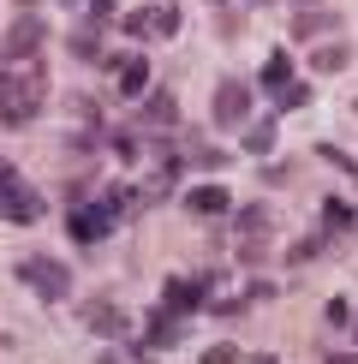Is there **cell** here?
Here are the masks:
<instances>
[{"mask_svg": "<svg viewBox=\"0 0 358 364\" xmlns=\"http://www.w3.org/2000/svg\"><path fill=\"white\" fill-rule=\"evenodd\" d=\"M42 102H48V84H42V66L24 72V78H6L0 84V119L6 126H24V119L42 114Z\"/></svg>", "mask_w": 358, "mask_h": 364, "instance_id": "1", "label": "cell"}, {"mask_svg": "<svg viewBox=\"0 0 358 364\" xmlns=\"http://www.w3.org/2000/svg\"><path fill=\"white\" fill-rule=\"evenodd\" d=\"M18 281H24L36 299H48V305L72 299V269L60 263V257H42V251H36V257H24V263H18Z\"/></svg>", "mask_w": 358, "mask_h": 364, "instance_id": "2", "label": "cell"}, {"mask_svg": "<svg viewBox=\"0 0 358 364\" xmlns=\"http://www.w3.org/2000/svg\"><path fill=\"white\" fill-rule=\"evenodd\" d=\"M0 215L18 221V227H36V221H42V191H36V186H24L12 168L0 173Z\"/></svg>", "mask_w": 358, "mask_h": 364, "instance_id": "3", "label": "cell"}, {"mask_svg": "<svg viewBox=\"0 0 358 364\" xmlns=\"http://www.w3.org/2000/svg\"><path fill=\"white\" fill-rule=\"evenodd\" d=\"M233 233H239V257L245 263H263L268 257V203H245L233 215Z\"/></svg>", "mask_w": 358, "mask_h": 364, "instance_id": "4", "label": "cell"}, {"mask_svg": "<svg viewBox=\"0 0 358 364\" xmlns=\"http://www.w3.org/2000/svg\"><path fill=\"white\" fill-rule=\"evenodd\" d=\"M114 209L108 203H90V197H84V203H72V215H66V233L72 239H78V245H102V239H108L114 233Z\"/></svg>", "mask_w": 358, "mask_h": 364, "instance_id": "5", "label": "cell"}, {"mask_svg": "<svg viewBox=\"0 0 358 364\" xmlns=\"http://www.w3.org/2000/svg\"><path fill=\"white\" fill-rule=\"evenodd\" d=\"M84 328H90V335H102V341H126L131 335L126 311H119L114 299H84Z\"/></svg>", "mask_w": 358, "mask_h": 364, "instance_id": "6", "label": "cell"}, {"mask_svg": "<svg viewBox=\"0 0 358 364\" xmlns=\"http://www.w3.org/2000/svg\"><path fill=\"white\" fill-rule=\"evenodd\" d=\"M209 114H215V126H239V119L251 114V90L239 84V78H221L215 102H209Z\"/></svg>", "mask_w": 358, "mask_h": 364, "instance_id": "7", "label": "cell"}, {"mask_svg": "<svg viewBox=\"0 0 358 364\" xmlns=\"http://www.w3.org/2000/svg\"><path fill=\"white\" fill-rule=\"evenodd\" d=\"M42 42H48V24H42L36 12H24V18L6 30V60H30V54H42Z\"/></svg>", "mask_w": 358, "mask_h": 364, "instance_id": "8", "label": "cell"}, {"mask_svg": "<svg viewBox=\"0 0 358 364\" xmlns=\"http://www.w3.org/2000/svg\"><path fill=\"white\" fill-rule=\"evenodd\" d=\"M161 305H168L173 316H185V311H197V305H209V281L203 275H185V281H168V287H161Z\"/></svg>", "mask_w": 358, "mask_h": 364, "instance_id": "9", "label": "cell"}, {"mask_svg": "<svg viewBox=\"0 0 358 364\" xmlns=\"http://www.w3.org/2000/svg\"><path fill=\"white\" fill-rule=\"evenodd\" d=\"M143 90H149V60L143 54H131V60H119V96H143Z\"/></svg>", "mask_w": 358, "mask_h": 364, "instance_id": "10", "label": "cell"}, {"mask_svg": "<svg viewBox=\"0 0 358 364\" xmlns=\"http://www.w3.org/2000/svg\"><path fill=\"white\" fill-rule=\"evenodd\" d=\"M185 209H191V215H227V186H197V191H185Z\"/></svg>", "mask_w": 358, "mask_h": 364, "instance_id": "11", "label": "cell"}, {"mask_svg": "<svg viewBox=\"0 0 358 364\" xmlns=\"http://www.w3.org/2000/svg\"><path fill=\"white\" fill-rule=\"evenodd\" d=\"M143 328H149V335H143L149 346H179V341H185V328H179V323H173V311H168V305H161L156 316H149V323H143Z\"/></svg>", "mask_w": 358, "mask_h": 364, "instance_id": "12", "label": "cell"}, {"mask_svg": "<svg viewBox=\"0 0 358 364\" xmlns=\"http://www.w3.org/2000/svg\"><path fill=\"white\" fill-rule=\"evenodd\" d=\"M72 54H78V60H108V54H102V24L96 18H84L78 30H72Z\"/></svg>", "mask_w": 358, "mask_h": 364, "instance_id": "13", "label": "cell"}, {"mask_svg": "<svg viewBox=\"0 0 358 364\" xmlns=\"http://www.w3.org/2000/svg\"><path fill=\"white\" fill-rule=\"evenodd\" d=\"M287 84H293V54H281V48H275V54L263 60V90L275 96V90H287Z\"/></svg>", "mask_w": 358, "mask_h": 364, "instance_id": "14", "label": "cell"}, {"mask_svg": "<svg viewBox=\"0 0 358 364\" xmlns=\"http://www.w3.org/2000/svg\"><path fill=\"white\" fill-rule=\"evenodd\" d=\"M328 30H340V18H335V12H298V18H293V36H328Z\"/></svg>", "mask_w": 358, "mask_h": 364, "instance_id": "15", "label": "cell"}, {"mask_svg": "<svg viewBox=\"0 0 358 364\" xmlns=\"http://www.w3.org/2000/svg\"><path fill=\"white\" fill-rule=\"evenodd\" d=\"M143 119H149V126H173V119H179V102L168 96V90H156V96L143 102Z\"/></svg>", "mask_w": 358, "mask_h": 364, "instance_id": "16", "label": "cell"}, {"mask_svg": "<svg viewBox=\"0 0 358 364\" xmlns=\"http://www.w3.org/2000/svg\"><path fill=\"white\" fill-rule=\"evenodd\" d=\"M347 60H352V48H347V42H328V48H317V72H340Z\"/></svg>", "mask_w": 358, "mask_h": 364, "instance_id": "17", "label": "cell"}, {"mask_svg": "<svg viewBox=\"0 0 358 364\" xmlns=\"http://www.w3.org/2000/svg\"><path fill=\"white\" fill-rule=\"evenodd\" d=\"M245 149H251V156H268V149H275V119H263V126H251Z\"/></svg>", "mask_w": 358, "mask_h": 364, "instance_id": "18", "label": "cell"}, {"mask_svg": "<svg viewBox=\"0 0 358 364\" xmlns=\"http://www.w3.org/2000/svg\"><path fill=\"white\" fill-rule=\"evenodd\" d=\"M126 36H156V12H126Z\"/></svg>", "mask_w": 358, "mask_h": 364, "instance_id": "19", "label": "cell"}, {"mask_svg": "<svg viewBox=\"0 0 358 364\" xmlns=\"http://www.w3.org/2000/svg\"><path fill=\"white\" fill-rule=\"evenodd\" d=\"M322 245H328V233H310V239H298V245H293L287 257H293V263H310V257H317Z\"/></svg>", "mask_w": 358, "mask_h": 364, "instance_id": "20", "label": "cell"}, {"mask_svg": "<svg viewBox=\"0 0 358 364\" xmlns=\"http://www.w3.org/2000/svg\"><path fill=\"white\" fill-rule=\"evenodd\" d=\"M305 102H310V90H305V84H287V90L275 96V108L287 114V108H305Z\"/></svg>", "mask_w": 358, "mask_h": 364, "instance_id": "21", "label": "cell"}, {"mask_svg": "<svg viewBox=\"0 0 358 364\" xmlns=\"http://www.w3.org/2000/svg\"><path fill=\"white\" fill-rule=\"evenodd\" d=\"M322 221H328V227H352V209L340 203V197H328V203H322Z\"/></svg>", "mask_w": 358, "mask_h": 364, "instance_id": "22", "label": "cell"}, {"mask_svg": "<svg viewBox=\"0 0 358 364\" xmlns=\"http://www.w3.org/2000/svg\"><path fill=\"white\" fill-rule=\"evenodd\" d=\"M156 36H179V12L173 6H156Z\"/></svg>", "mask_w": 358, "mask_h": 364, "instance_id": "23", "label": "cell"}, {"mask_svg": "<svg viewBox=\"0 0 358 364\" xmlns=\"http://www.w3.org/2000/svg\"><path fill=\"white\" fill-rule=\"evenodd\" d=\"M203 364H239V346H233V341H221V346H209V353H203Z\"/></svg>", "mask_w": 358, "mask_h": 364, "instance_id": "24", "label": "cell"}, {"mask_svg": "<svg viewBox=\"0 0 358 364\" xmlns=\"http://www.w3.org/2000/svg\"><path fill=\"white\" fill-rule=\"evenodd\" d=\"M215 24H221V36H239V30H245V18H239V12H221Z\"/></svg>", "mask_w": 358, "mask_h": 364, "instance_id": "25", "label": "cell"}, {"mask_svg": "<svg viewBox=\"0 0 358 364\" xmlns=\"http://www.w3.org/2000/svg\"><path fill=\"white\" fill-rule=\"evenodd\" d=\"M90 18H96V24H102V18H114V0H90Z\"/></svg>", "mask_w": 358, "mask_h": 364, "instance_id": "26", "label": "cell"}, {"mask_svg": "<svg viewBox=\"0 0 358 364\" xmlns=\"http://www.w3.org/2000/svg\"><path fill=\"white\" fill-rule=\"evenodd\" d=\"M322 364H358L352 353H322Z\"/></svg>", "mask_w": 358, "mask_h": 364, "instance_id": "27", "label": "cell"}, {"mask_svg": "<svg viewBox=\"0 0 358 364\" xmlns=\"http://www.w3.org/2000/svg\"><path fill=\"white\" fill-rule=\"evenodd\" d=\"M245 6H268V0H245Z\"/></svg>", "mask_w": 358, "mask_h": 364, "instance_id": "28", "label": "cell"}, {"mask_svg": "<svg viewBox=\"0 0 358 364\" xmlns=\"http://www.w3.org/2000/svg\"><path fill=\"white\" fill-rule=\"evenodd\" d=\"M251 364H275V358H251Z\"/></svg>", "mask_w": 358, "mask_h": 364, "instance_id": "29", "label": "cell"}, {"mask_svg": "<svg viewBox=\"0 0 358 364\" xmlns=\"http://www.w3.org/2000/svg\"><path fill=\"white\" fill-rule=\"evenodd\" d=\"M298 6H317V0H298Z\"/></svg>", "mask_w": 358, "mask_h": 364, "instance_id": "30", "label": "cell"}, {"mask_svg": "<svg viewBox=\"0 0 358 364\" xmlns=\"http://www.w3.org/2000/svg\"><path fill=\"white\" fill-rule=\"evenodd\" d=\"M66 6H84V0H66Z\"/></svg>", "mask_w": 358, "mask_h": 364, "instance_id": "31", "label": "cell"}, {"mask_svg": "<svg viewBox=\"0 0 358 364\" xmlns=\"http://www.w3.org/2000/svg\"><path fill=\"white\" fill-rule=\"evenodd\" d=\"M18 6H36V0H18Z\"/></svg>", "mask_w": 358, "mask_h": 364, "instance_id": "32", "label": "cell"}, {"mask_svg": "<svg viewBox=\"0 0 358 364\" xmlns=\"http://www.w3.org/2000/svg\"><path fill=\"white\" fill-rule=\"evenodd\" d=\"M0 84H6V72H0Z\"/></svg>", "mask_w": 358, "mask_h": 364, "instance_id": "33", "label": "cell"}]
</instances>
